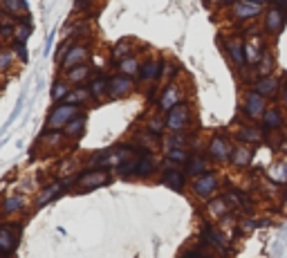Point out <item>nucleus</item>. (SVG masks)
<instances>
[{"instance_id": "f257e3e1", "label": "nucleus", "mask_w": 287, "mask_h": 258, "mask_svg": "<svg viewBox=\"0 0 287 258\" xmlns=\"http://www.w3.org/2000/svg\"><path fill=\"white\" fill-rule=\"evenodd\" d=\"M137 157V148L130 144H117L114 148H108V151H101L92 157V169H119L121 164L135 160Z\"/></svg>"}, {"instance_id": "f03ea898", "label": "nucleus", "mask_w": 287, "mask_h": 258, "mask_svg": "<svg viewBox=\"0 0 287 258\" xmlns=\"http://www.w3.org/2000/svg\"><path fill=\"white\" fill-rule=\"evenodd\" d=\"M81 114L79 106H70V103H59L52 108L50 117L45 121V133H63V128L68 126L74 117Z\"/></svg>"}, {"instance_id": "7ed1b4c3", "label": "nucleus", "mask_w": 287, "mask_h": 258, "mask_svg": "<svg viewBox=\"0 0 287 258\" xmlns=\"http://www.w3.org/2000/svg\"><path fill=\"white\" fill-rule=\"evenodd\" d=\"M164 121H166V131H171V135H175V133H189L191 121H193V110H191V106L184 101L166 114Z\"/></svg>"}, {"instance_id": "20e7f679", "label": "nucleus", "mask_w": 287, "mask_h": 258, "mask_svg": "<svg viewBox=\"0 0 287 258\" xmlns=\"http://www.w3.org/2000/svg\"><path fill=\"white\" fill-rule=\"evenodd\" d=\"M112 180H110L108 171L101 169H88L83 173H76V193H88V191H94L99 186H108Z\"/></svg>"}, {"instance_id": "39448f33", "label": "nucleus", "mask_w": 287, "mask_h": 258, "mask_svg": "<svg viewBox=\"0 0 287 258\" xmlns=\"http://www.w3.org/2000/svg\"><path fill=\"white\" fill-rule=\"evenodd\" d=\"M21 222H0V256H12L21 242Z\"/></svg>"}, {"instance_id": "423d86ee", "label": "nucleus", "mask_w": 287, "mask_h": 258, "mask_svg": "<svg viewBox=\"0 0 287 258\" xmlns=\"http://www.w3.org/2000/svg\"><path fill=\"white\" fill-rule=\"evenodd\" d=\"M233 142L229 140L227 135H213L209 140V146H207V153L209 157L215 162V164H227L231 162V155H233Z\"/></svg>"}, {"instance_id": "0eeeda50", "label": "nucleus", "mask_w": 287, "mask_h": 258, "mask_svg": "<svg viewBox=\"0 0 287 258\" xmlns=\"http://www.w3.org/2000/svg\"><path fill=\"white\" fill-rule=\"evenodd\" d=\"M135 90H137L135 79L114 74V76H110V83H108V99H112V101H121V99L130 97Z\"/></svg>"}, {"instance_id": "6e6552de", "label": "nucleus", "mask_w": 287, "mask_h": 258, "mask_svg": "<svg viewBox=\"0 0 287 258\" xmlns=\"http://www.w3.org/2000/svg\"><path fill=\"white\" fill-rule=\"evenodd\" d=\"M88 61H90V45L76 43V45H70V50L61 59V68L68 72V70L79 68V65H88Z\"/></svg>"}, {"instance_id": "1a4fd4ad", "label": "nucleus", "mask_w": 287, "mask_h": 258, "mask_svg": "<svg viewBox=\"0 0 287 258\" xmlns=\"http://www.w3.org/2000/svg\"><path fill=\"white\" fill-rule=\"evenodd\" d=\"M193 193H195V198H200V200H211V195L218 191V175L213 173V171H209V173H204V175H200V178H195L193 180Z\"/></svg>"}, {"instance_id": "9d476101", "label": "nucleus", "mask_w": 287, "mask_h": 258, "mask_svg": "<svg viewBox=\"0 0 287 258\" xmlns=\"http://www.w3.org/2000/svg\"><path fill=\"white\" fill-rule=\"evenodd\" d=\"M267 108H269V106H267V99H262L260 94L253 92L251 88L247 90L245 103H242V112H245L247 117L253 119V121H256V119H262V114L267 112Z\"/></svg>"}, {"instance_id": "9b49d317", "label": "nucleus", "mask_w": 287, "mask_h": 258, "mask_svg": "<svg viewBox=\"0 0 287 258\" xmlns=\"http://www.w3.org/2000/svg\"><path fill=\"white\" fill-rule=\"evenodd\" d=\"M135 148H137V157H135V173H132V178H151L157 171L155 157L146 148H139V146H135Z\"/></svg>"}, {"instance_id": "f8f14e48", "label": "nucleus", "mask_w": 287, "mask_h": 258, "mask_svg": "<svg viewBox=\"0 0 287 258\" xmlns=\"http://www.w3.org/2000/svg\"><path fill=\"white\" fill-rule=\"evenodd\" d=\"M229 9H231V18L236 23H247V21H251V18L260 16L265 5L262 3L260 5L258 3H231Z\"/></svg>"}, {"instance_id": "ddd939ff", "label": "nucleus", "mask_w": 287, "mask_h": 258, "mask_svg": "<svg viewBox=\"0 0 287 258\" xmlns=\"http://www.w3.org/2000/svg\"><path fill=\"white\" fill-rule=\"evenodd\" d=\"M164 68H166V63L162 59H153V56H148V59L139 65V76H137V79L144 81V83L160 81L162 76H164Z\"/></svg>"}, {"instance_id": "4468645a", "label": "nucleus", "mask_w": 287, "mask_h": 258, "mask_svg": "<svg viewBox=\"0 0 287 258\" xmlns=\"http://www.w3.org/2000/svg\"><path fill=\"white\" fill-rule=\"evenodd\" d=\"M285 23H287V14L269 5V9L265 12V18H262V27H265L267 34H269V36H278L280 32H283Z\"/></svg>"}, {"instance_id": "2eb2a0df", "label": "nucleus", "mask_w": 287, "mask_h": 258, "mask_svg": "<svg viewBox=\"0 0 287 258\" xmlns=\"http://www.w3.org/2000/svg\"><path fill=\"white\" fill-rule=\"evenodd\" d=\"M224 50H227L229 59H231V63L236 65V68H242V65H247L245 38H240V36H229L227 41H224Z\"/></svg>"}, {"instance_id": "dca6fc26", "label": "nucleus", "mask_w": 287, "mask_h": 258, "mask_svg": "<svg viewBox=\"0 0 287 258\" xmlns=\"http://www.w3.org/2000/svg\"><path fill=\"white\" fill-rule=\"evenodd\" d=\"M280 88H283V83H280V79H276L274 74H271V76H258V79L253 81V85H251L253 92H258L262 99L276 97Z\"/></svg>"}, {"instance_id": "f3484780", "label": "nucleus", "mask_w": 287, "mask_h": 258, "mask_svg": "<svg viewBox=\"0 0 287 258\" xmlns=\"http://www.w3.org/2000/svg\"><path fill=\"white\" fill-rule=\"evenodd\" d=\"M182 88L178 83H169L164 90H162V97H160V112H166L169 114L171 110H173L175 106H180V103H184L182 101Z\"/></svg>"}, {"instance_id": "a211bd4d", "label": "nucleus", "mask_w": 287, "mask_h": 258, "mask_svg": "<svg viewBox=\"0 0 287 258\" xmlns=\"http://www.w3.org/2000/svg\"><path fill=\"white\" fill-rule=\"evenodd\" d=\"M283 123H285V119H283L280 108L278 106H269V108H267V112L262 114V119H260V131L262 133L280 131V128H283Z\"/></svg>"}, {"instance_id": "6ab92c4d", "label": "nucleus", "mask_w": 287, "mask_h": 258, "mask_svg": "<svg viewBox=\"0 0 287 258\" xmlns=\"http://www.w3.org/2000/svg\"><path fill=\"white\" fill-rule=\"evenodd\" d=\"M200 238L207 247H215V249H224L227 247V238L220 229H215L213 224H204L202 231H200Z\"/></svg>"}, {"instance_id": "aec40b11", "label": "nucleus", "mask_w": 287, "mask_h": 258, "mask_svg": "<svg viewBox=\"0 0 287 258\" xmlns=\"http://www.w3.org/2000/svg\"><path fill=\"white\" fill-rule=\"evenodd\" d=\"M162 184L169 186L175 193H182L186 186V173L180 169H166L164 173H162Z\"/></svg>"}, {"instance_id": "412c9836", "label": "nucleus", "mask_w": 287, "mask_h": 258, "mask_svg": "<svg viewBox=\"0 0 287 258\" xmlns=\"http://www.w3.org/2000/svg\"><path fill=\"white\" fill-rule=\"evenodd\" d=\"M65 193V186H63V180H56V182H52V184H47L45 189L38 193V200H36V209H41V207H45V204H50V202H54L59 195H63Z\"/></svg>"}, {"instance_id": "4be33fe9", "label": "nucleus", "mask_w": 287, "mask_h": 258, "mask_svg": "<svg viewBox=\"0 0 287 258\" xmlns=\"http://www.w3.org/2000/svg\"><path fill=\"white\" fill-rule=\"evenodd\" d=\"M209 173V162H207V155H202V153H193L189 160V164H186V175L189 178H200V175Z\"/></svg>"}, {"instance_id": "5701e85b", "label": "nucleus", "mask_w": 287, "mask_h": 258, "mask_svg": "<svg viewBox=\"0 0 287 258\" xmlns=\"http://www.w3.org/2000/svg\"><path fill=\"white\" fill-rule=\"evenodd\" d=\"M253 162V148L247 144H238L233 148V155H231V164L236 169H247Z\"/></svg>"}, {"instance_id": "b1692460", "label": "nucleus", "mask_w": 287, "mask_h": 258, "mask_svg": "<svg viewBox=\"0 0 287 258\" xmlns=\"http://www.w3.org/2000/svg\"><path fill=\"white\" fill-rule=\"evenodd\" d=\"M262 52H265V47H262V41L260 36H251L245 41V54H247V65H256L258 61H260Z\"/></svg>"}, {"instance_id": "393cba45", "label": "nucleus", "mask_w": 287, "mask_h": 258, "mask_svg": "<svg viewBox=\"0 0 287 258\" xmlns=\"http://www.w3.org/2000/svg\"><path fill=\"white\" fill-rule=\"evenodd\" d=\"M90 74H92V68L88 65H79V68H72L65 72V81H68L70 85H76V88H83V83L90 79Z\"/></svg>"}, {"instance_id": "a878e982", "label": "nucleus", "mask_w": 287, "mask_h": 258, "mask_svg": "<svg viewBox=\"0 0 287 258\" xmlns=\"http://www.w3.org/2000/svg\"><path fill=\"white\" fill-rule=\"evenodd\" d=\"M108 83H110L108 76H103V74L94 76V79L90 81V85H88L90 97H92L94 101H101V99H106L108 97Z\"/></svg>"}, {"instance_id": "bb28decb", "label": "nucleus", "mask_w": 287, "mask_h": 258, "mask_svg": "<svg viewBox=\"0 0 287 258\" xmlns=\"http://www.w3.org/2000/svg\"><path fill=\"white\" fill-rule=\"evenodd\" d=\"M139 61H137V56H128V59L119 61L117 63V70L121 76H128V79H137L139 76Z\"/></svg>"}, {"instance_id": "cd10ccee", "label": "nucleus", "mask_w": 287, "mask_h": 258, "mask_svg": "<svg viewBox=\"0 0 287 258\" xmlns=\"http://www.w3.org/2000/svg\"><path fill=\"white\" fill-rule=\"evenodd\" d=\"M3 9L7 12L9 18H14V21H21V18L30 16V7H27V3H18V0H7V3L3 5Z\"/></svg>"}, {"instance_id": "c85d7f7f", "label": "nucleus", "mask_w": 287, "mask_h": 258, "mask_svg": "<svg viewBox=\"0 0 287 258\" xmlns=\"http://www.w3.org/2000/svg\"><path fill=\"white\" fill-rule=\"evenodd\" d=\"M85 114H79V117H74L72 121L68 123V126L63 128V137H70V140H79L81 135H83V131H85Z\"/></svg>"}, {"instance_id": "c756f323", "label": "nucleus", "mask_w": 287, "mask_h": 258, "mask_svg": "<svg viewBox=\"0 0 287 258\" xmlns=\"http://www.w3.org/2000/svg\"><path fill=\"white\" fill-rule=\"evenodd\" d=\"M128 56H135V52H132V41H130V38H121V41L112 47V61H114V65H117L119 61L128 59Z\"/></svg>"}, {"instance_id": "7c9ffc66", "label": "nucleus", "mask_w": 287, "mask_h": 258, "mask_svg": "<svg viewBox=\"0 0 287 258\" xmlns=\"http://www.w3.org/2000/svg\"><path fill=\"white\" fill-rule=\"evenodd\" d=\"M265 137V133L260 131V128H256V126H245V128H240L238 131V140H240V144H258V142Z\"/></svg>"}, {"instance_id": "2f4dec72", "label": "nucleus", "mask_w": 287, "mask_h": 258, "mask_svg": "<svg viewBox=\"0 0 287 258\" xmlns=\"http://www.w3.org/2000/svg\"><path fill=\"white\" fill-rule=\"evenodd\" d=\"M52 101H54V106H59V103H63L65 99H68L70 94V83L65 79H56L54 83H52Z\"/></svg>"}, {"instance_id": "473e14b6", "label": "nucleus", "mask_w": 287, "mask_h": 258, "mask_svg": "<svg viewBox=\"0 0 287 258\" xmlns=\"http://www.w3.org/2000/svg\"><path fill=\"white\" fill-rule=\"evenodd\" d=\"M256 70L258 76H271V72H274V54H271V50L262 52L260 61L256 63Z\"/></svg>"}, {"instance_id": "72a5a7b5", "label": "nucleus", "mask_w": 287, "mask_h": 258, "mask_svg": "<svg viewBox=\"0 0 287 258\" xmlns=\"http://www.w3.org/2000/svg\"><path fill=\"white\" fill-rule=\"evenodd\" d=\"M90 90L88 88H74V90H70V94H68V99H65L63 103H70V106H83V103H88L90 101Z\"/></svg>"}, {"instance_id": "f704fd0d", "label": "nucleus", "mask_w": 287, "mask_h": 258, "mask_svg": "<svg viewBox=\"0 0 287 258\" xmlns=\"http://www.w3.org/2000/svg\"><path fill=\"white\" fill-rule=\"evenodd\" d=\"M25 207V198L23 195H7V198L3 200V213H7V216H12V213L21 211V209Z\"/></svg>"}, {"instance_id": "c9c22d12", "label": "nucleus", "mask_w": 287, "mask_h": 258, "mask_svg": "<svg viewBox=\"0 0 287 258\" xmlns=\"http://www.w3.org/2000/svg\"><path fill=\"white\" fill-rule=\"evenodd\" d=\"M186 144H189V133H175V135H171L169 140L164 142L166 153L169 151H182Z\"/></svg>"}, {"instance_id": "e433bc0d", "label": "nucleus", "mask_w": 287, "mask_h": 258, "mask_svg": "<svg viewBox=\"0 0 287 258\" xmlns=\"http://www.w3.org/2000/svg\"><path fill=\"white\" fill-rule=\"evenodd\" d=\"M164 131H166V121L160 117V114H155V117H148V119H146V133H148V135L160 137Z\"/></svg>"}, {"instance_id": "4c0bfd02", "label": "nucleus", "mask_w": 287, "mask_h": 258, "mask_svg": "<svg viewBox=\"0 0 287 258\" xmlns=\"http://www.w3.org/2000/svg\"><path fill=\"white\" fill-rule=\"evenodd\" d=\"M209 209H211V213L215 218H224L227 216V211H229V207H227V200L220 195V198H215V200H211L209 202Z\"/></svg>"}, {"instance_id": "58836bf2", "label": "nucleus", "mask_w": 287, "mask_h": 258, "mask_svg": "<svg viewBox=\"0 0 287 258\" xmlns=\"http://www.w3.org/2000/svg\"><path fill=\"white\" fill-rule=\"evenodd\" d=\"M32 34V25H25V23H21V25L16 27V32H14V43H21V45H27V38Z\"/></svg>"}, {"instance_id": "ea45409f", "label": "nucleus", "mask_w": 287, "mask_h": 258, "mask_svg": "<svg viewBox=\"0 0 287 258\" xmlns=\"http://www.w3.org/2000/svg\"><path fill=\"white\" fill-rule=\"evenodd\" d=\"M12 61H14V52L9 47H0V74H5L12 68Z\"/></svg>"}, {"instance_id": "a19ab883", "label": "nucleus", "mask_w": 287, "mask_h": 258, "mask_svg": "<svg viewBox=\"0 0 287 258\" xmlns=\"http://www.w3.org/2000/svg\"><path fill=\"white\" fill-rule=\"evenodd\" d=\"M271 180H274L276 184H285L287 182V162H280L278 166L271 169Z\"/></svg>"}, {"instance_id": "79ce46f5", "label": "nucleus", "mask_w": 287, "mask_h": 258, "mask_svg": "<svg viewBox=\"0 0 287 258\" xmlns=\"http://www.w3.org/2000/svg\"><path fill=\"white\" fill-rule=\"evenodd\" d=\"M23 101H25V94H23V97H21V99H18L16 108H14L12 117H9V119H7V123H5V126H3V131H0V135H3V133H5V131H7V128H9V126H12V123H14V121H16V119H18V114H21V110H23Z\"/></svg>"}, {"instance_id": "37998d69", "label": "nucleus", "mask_w": 287, "mask_h": 258, "mask_svg": "<svg viewBox=\"0 0 287 258\" xmlns=\"http://www.w3.org/2000/svg\"><path fill=\"white\" fill-rule=\"evenodd\" d=\"M14 50H16V56L21 63H27L30 61V52H27V45H21V43H14Z\"/></svg>"}, {"instance_id": "c03bdc74", "label": "nucleus", "mask_w": 287, "mask_h": 258, "mask_svg": "<svg viewBox=\"0 0 287 258\" xmlns=\"http://www.w3.org/2000/svg\"><path fill=\"white\" fill-rule=\"evenodd\" d=\"M14 32H16V27L12 25V21H9V23H3V25H0V38H3V41H7V38H14Z\"/></svg>"}, {"instance_id": "a18cd8bd", "label": "nucleus", "mask_w": 287, "mask_h": 258, "mask_svg": "<svg viewBox=\"0 0 287 258\" xmlns=\"http://www.w3.org/2000/svg\"><path fill=\"white\" fill-rule=\"evenodd\" d=\"M180 258H209V256H204L200 249H191V251H186V254L180 256Z\"/></svg>"}, {"instance_id": "49530a36", "label": "nucleus", "mask_w": 287, "mask_h": 258, "mask_svg": "<svg viewBox=\"0 0 287 258\" xmlns=\"http://www.w3.org/2000/svg\"><path fill=\"white\" fill-rule=\"evenodd\" d=\"M52 43H54V34H50V36H47L45 47H43V56H47V54H50V50H52Z\"/></svg>"}, {"instance_id": "de8ad7c7", "label": "nucleus", "mask_w": 287, "mask_h": 258, "mask_svg": "<svg viewBox=\"0 0 287 258\" xmlns=\"http://www.w3.org/2000/svg\"><path fill=\"white\" fill-rule=\"evenodd\" d=\"M280 101H283V106L287 108V81L283 83V88H280Z\"/></svg>"}, {"instance_id": "09e8293b", "label": "nucleus", "mask_w": 287, "mask_h": 258, "mask_svg": "<svg viewBox=\"0 0 287 258\" xmlns=\"http://www.w3.org/2000/svg\"><path fill=\"white\" fill-rule=\"evenodd\" d=\"M90 5L88 3H74V9H88Z\"/></svg>"}, {"instance_id": "8fccbe9b", "label": "nucleus", "mask_w": 287, "mask_h": 258, "mask_svg": "<svg viewBox=\"0 0 287 258\" xmlns=\"http://www.w3.org/2000/svg\"><path fill=\"white\" fill-rule=\"evenodd\" d=\"M285 202H287V191H285Z\"/></svg>"}, {"instance_id": "3c124183", "label": "nucleus", "mask_w": 287, "mask_h": 258, "mask_svg": "<svg viewBox=\"0 0 287 258\" xmlns=\"http://www.w3.org/2000/svg\"><path fill=\"white\" fill-rule=\"evenodd\" d=\"M0 9H3V5H0Z\"/></svg>"}]
</instances>
